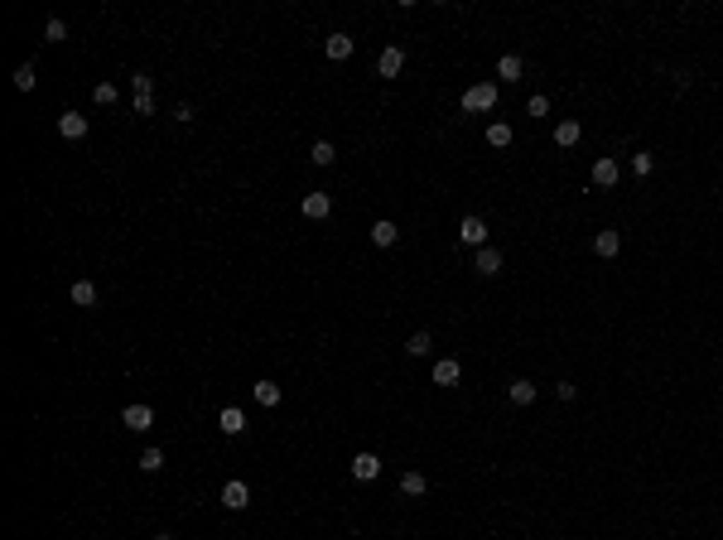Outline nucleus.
<instances>
[{
	"label": "nucleus",
	"instance_id": "obj_1",
	"mask_svg": "<svg viewBox=\"0 0 723 540\" xmlns=\"http://www.w3.org/2000/svg\"><path fill=\"white\" fill-rule=\"evenodd\" d=\"M497 107V82H473L463 92V111H492Z\"/></svg>",
	"mask_w": 723,
	"mask_h": 540
},
{
	"label": "nucleus",
	"instance_id": "obj_2",
	"mask_svg": "<svg viewBox=\"0 0 723 540\" xmlns=\"http://www.w3.org/2000/svg\"><path fill=\"white\" fill-rule=\"evenodd\" d=\"M121 425L135 430V434L155 430V410H150V405H126V410H121Z\"/></svg>",
	"mask_w": 723,
	"mask_h": 540
},
{
	"label": "nucleus",
	"instance_id": "obj_3",
	"mask_svg": "<svg viewBox=\"0 0 723 540\" xmlns=\"http://www.w3.org/2000/svg\"><path fill=\"white\" fill-rule=\"evenodd\" d=\"M352 478H357V483H372V478H381V459H376L372 449H362V454L352 459Z\"/></svg>",
	"mask_w": 723,
	"mask_h": 540
},
{
	"label": "nucleus",
	"instance_id": "obj_4",
	"mask_svg": "<svg viewBox=\"0 0 723 540\" xmlns=\"http://www.w3.org/2000/svg\"><path fill=\"white\" fill-rule=\"evenodd\" d=\"M458 237H463L468 246H478V251H482V246H487V222H482L478 213L463 217V222H458Z\"/></svg>",
	"mask_w": 723,
	"mask_h": 540
},
{
	"label": "nucleus",
	"instance_id": "obj_5",
	"mask_svg": "<svg viewBox=\"0 0 723 540\" xmlns=\"http://www.w3.org/2000/svg\"><path fill=\"white\" fill-rule=\"evenodd\" d=\"M299 213L309 217V222H319V217H328V213H333V198H328V193H304Z\"/></svg>",
	"mask_w": 723,
	"mask_h": 540
},
{
	"label": "nucleus",
	"instance_id": "obj_6",
	"mask_svg": "<svg viewBox=\"0 0 723 540\" xmlns=\"http://www.w3.org/2000/svg\"><path fill=\"white\" fill-rule=\"evenodd\" d=\"M246 502H251V487L241 483V478H232V483L222 487V507H227V512H241Z\"/></svg>",
	"mask_w": 723,
	"mask_h": 540
},
{
	"label": "nucleus",
	"instance_id": "obj_7",
	"mask_svg": "<svg viewBox=\"0 0 723 540\" xmlns=\"http://www.w3.org/2000/svg\"><path fill=\"white\" fill-rule=\"evenodd\" d=\"M58 135H63V140H82V135H87V116H82V111H63V116H58Z\"/></svg>",
	"mask_w": 723,
	"mask_h": 540
},
{
	"label": "nucleus",
	"instance_id": "obj_8",
	"mask_svg": "<svg viewBox=\"0 0 723 540\" xmlns=\"http://www.w3.org/2000/svg\"><path fill=\"white\" fill-rule=\"evenodd\" d=\"M401 68H405V54L391 44V49H381V58H376V73L381 78H401Z\"/></svg>",
	"mask_w": 723,
	"mask_h": 540
},
{
	"label": "nucleus",
	"instance_id": "obj_9",
	"mask_svg": "<svg viewBox=\"0 0 723 540\" xmlns=\"http://www.w3.org/2000/svg\"><path fill=\"white\" fill-rule=\"evenodd\" d=\"M617 179H622V169H617V160H613V155L593 164V184H598V189H613Z\"/></svg>",
	"mask_w": 723,
	"mask_h": 540
},
{
	"label": "nucleus",
	"instance_id": "obj_10",
	"mask_svg": "<svg viewBox=\"0 0 723 540\" xmlns=\"http://www.w3.org/2000/svg\"><path fill=\"white\" fill-rule=\"evenodd\" d=\"M593 251H598L603 261H613L617 251H622V232H613V227H608V232H598V237H593Z\"/></svg>",
	"mask_w": 723,
	"mask_h": 540
},
{
	"label": "nucleus",
	"instance_id": "obj_11",
	"mask_svg": "<svg viewBox=\"0 0 723 540\" xmlns=\"http://www.w3.org/2000/svg\"><path fill=\"white\" fill-rule=\"evenodd\" d=\"M458 381H463V367H458L454 357L434 362V386H458Z\"/></svg>",
	"mask_w": 723,
	"mask_h": 540
},
{
	"label": "nucleus",
	"instance_id": "obj_12",
	"mask_svg": "<svg viewBox=\"0 0 723 540\" xmlns=\"http://www.w3.org/2000/svg\"><path fill=\"white\" fill-rule=\"evenodd\" d=\"M579 140H584V126H579V121H560V126H555V145H560V150H574Z\"/></svg>",
	"mask_w": 723,
	"mask_h": 540
},
{
	"label": "nucleus",
	"instance_id": "obj_13",
	"mask_svg": "<svg viewBox=\"0 0 723 540\" xmlns=\"http://www.w3.org/2000/svg\"><path fill=\"white\" fill-rule=\"evenodd\" d=\"M217 425H222V434H227V439H237V434L246 430V410H237V405H227Z\"/></svg>",
	"mask_w": 723,
	"mask_h": 540
},
{
	"label": "nucleus",
	"instance_id": "obj_14",
	"mask_svg": "<svg viewBox=\"0 0 723 540\" xmlns=\"http://www.w3.org/2000/svg\"><path fill=\"white\" fill-rule=\"evenodd\" d=\"M507 401H511V405H536V386H531L526 377H516V381L507 386Z\"/></svg>",
	"mask_w": 723,
	"mask_h": 540
},
{
	"label": "nucleus",
	"instance_id": "obj_15",
	"mask_svg": "<svg viewBox=\"0 0 723 540\" xmlns=\"http://www.w3.org/2000/svg\"><path fill=\"white\" fill-rule=\"evenodd\" d=\"M372 242H376V246H396V242H401V227L381 217V222H372Z\"/></svg>",
	"mask_w": 723,
	"mask_h": 540
},
{
	"label": "nucleus",
	"instance_id": "obj_16",
	"mask_svg": "<svg viewBox=\"0 0 723 540\" xmlns=\"http://www.w3.org/2000/svg\"><path fill=\"white\" fill-rule=\"evenodd\" d=\"M68 299H73L78 309H92V304H97V285H92V280H78V285L68 290Z\"/></svg>",
	"mask_w": 723,
	"mask_h": 540
},
{
	"label": "nucleus",
	"instance_id": "obj_17",
	"mask_svg": "<svg viewBox=\"0 0 723 540\" xmlns=\"http://www.w3.org/2000/svg\"><path fill=\"white\" fill-rule=\"evenodd\" d=\"M323 54L333 58V63H343V58H352V39H348V34H333V39L323 44Z\"/></svg>",
	"mask_w": 723,
	"mask_h": 540
},
{
	"label": "nucleus",
	"instance_id": "obj_18",
	"mask_svg": "<svg viewBox=\"0 0 723 540\" xmlns=\"http://www.w3.org/2000/svg\"><path fill=\"white\" fill-rule=\"evenodd\" d=\"M473 266H478V275H497V270H502V251H492V246H482V251H478V261H473Z\"/></svg>",
	"mask_w": 723,
	"mask_h": 540
},
{
	"label": "nucleus",
	"instance_id": "obj_19",
	"mask_svg": "<svg viewBox=\"0 0 723 540\" xmlns=\"http://www.w3.org/2000/svg\"><path fill=\"white\" fill-rule=\"evenodd\" d=\"M521 73H526V63H521L516 54H507L502 63H497V78L502 82H521Z\"/></svg>",
	"mask_w": 723,
	"mask_h": 540
},
{
	"label": "nucleus",
	"instance_id": "obj_20",
	"mask_svg": "<svg viewBox=\"0 0 723 540\" xmlns=\"http://www.w3.org/2000/svg\"><path fill=\"white\" fill-rule=\"evenodd\" d=\"M487 145H492V150H507V145H511V126H507V121H492V126H487Z\"/></svg>",
	"mask_w": 723,
	"mask_h": 540
},
{
	"label": "nucleus",
	"instance_id": "obj_21",
	"mask_svg": "<svg viewBox=\"0 0 723 540\" xmlns=\"http://www.w3.org/2000/svg\"><path fill=\"white\" fill-rule=\"evenodd\" d=\"M309 160L319 164V169H328V164L338 160V150H333V140H314V150H309Z\"/></svg>",
	"mask_w": 723,
	"mask_h": 540
},
{
	"label": "nucleus",
	"instance_id": "obj_22",
	"mask_svg": "<svg viewBox=\"0 0 723 540\" xmlns=\"http://www.w3.org/2000/svg\"><path fill=\"white\" fill-rule=\"evenodd\" d=\"M401 492H405V497H425V492H429V478H425V473H405V478H401Z\"/></svg>",
	"mask_w": 723,
	"mask_h": 540
},
{
	"label": "nucleus",
	"instance_id": "obj_23",
	"mask_svg": "<svg viewBox=\"0 0 723 540\" xmlns=\"http://www.w3.org/2000/svg\"><path fill=\"white\" fill-rule=\"evenodd\" d=\"M251 396H256L261 405H280V386H275V381H256V386H251Z\"/></svg>",
	"mask_w": 723,
	"mask_h": 540
},
{
	"label": "nucleus",
	"instance_id": "obj_24",
	"mask_svg": "<svg viewBox=\"0 0 723 540\" xmlns=\"http://www.w3.org/2000/svg\"><path fill=\"white\" fill-rule=\"evenodd\" d=\"M429 348H434V338H429L425 328H420V333H410V343H405V352H410V357H425Z\"/></svg>",
	"mask_w": 723,
	"mask_h": 540
},
{
	"label": "nucleus",
	"instance_id": "obj_25",
	"mask_svg": "<svg viewBox=\"0 0 723 540\" xmlns=\"http://www.w3.org/2000/svg\"><path fill=\"white\" fill-rule=\"evenodd\" d=\"M116 97H121V92H116L111 82H97V87H92V102H97V107H116Z\"/></svg>",
	"mask_w": 723,
	"mask_h": 540
},
{
	"label": "nucleus",
	"instance_id": "obj_26",
	"mask_svg": "<svg viewBox=\"0 0 723 540\" xmlns=\"http://www.w3.org/2000/svg\"><path fill=\"white\" fill-rule=\"evenodd\" d=\"M34 82H39L34 78V63H20V68H15V87H20V92H34Z\"/></svg>",
	"mask_w": 723,
	"mask_h": 540
},
{
	"label": "nucleus",
	"instance_id": "obj_27",
	"mask_svg": "<svg viewBox=\"0 0 723 540\" xmlns=\"http://www.w3.org/2000/svg\"><path fill=\"white\" fill-rule=\"evenodd\" d=\"M140 468H145V473H160V468H164V449H145V454H140Z\"/></svg>",
	"mask_w": 723,
	"mask_h": 540
},
{
	"label": "nucleus",
	"instance_id": "obj_28",
	"mask_svg": "<svg viewBox=\"0 0 723 540\" xmlns=\"http://www.w3.org/2000/svg\"><path fill=\"white\" fill-rule=\"evenodd\" d=\"M44 39H49V44H63V39H68V25H63V20L54 15V20L44 25Z\"/></svg>",
	"mask_w": 723,
	"mask_h": 540
},
{
	"label": "nucleus",
	"instance_id": "obj_29",
	"mask_svg": "<svg viewBox=\"0 0 723 540\" xmlns=\"http://www.w3.org/2000/svg\"><path fill=\"white\" fill-rule=\"evenodd\" d=\"M651 169H656V155H646V150H637V155H632V174H642V179H646Z\"/></svg>",
	"mask_w": 723,
	"mask_h": 540
},
{
	"label": "nucleus",
	"instance_id": "obj_30",
	"mask_svg": "<svg viewBox=\"0 0 723 540\" xmlns=\"http://www.w3.org/2000/svg\"><path fill=\"white\" fill-rule=\"evenodd\" d=\"M131 87H135V97H145V92H155V78H150V73H135Z\"/></svg>",
	"mask_w": 723,
	"mask_h": 540
},
{
	"label": "nucleus",
	"instance_id": "obj_31",
	"mask_svg": "<svg viewBox=\"0 0 723 540\" xmlns=\"http://www.w3.org/2000/svg\"><path fill=\"white\" fill-rule=\"evenodd\" d=\"M135 116H155V92H145V97H135Z\"/></svg>",
	"mask_w": 723,
	"mask_h": 540
},
{
	"label": "nucleus",
	"instance_id": "obj_32",
	"mask_svg": "<svg viewBox=\"0 0 723 540\" xmlns=\"http://www.w3.org/2000/svg\"><path fill=\"white\" fill-rule=\"evenodd\" d=\"M555 396H560V401L569 405V401H574V396H579V386H569V381H560V386H555Z\"/></svg>",
	"mask_w": 723,
	"mask_h": 540
},
{
	"label": "nucleus",
	"instance_id": "obj_33",
	"mask_svg": "<svg viewBox=\"0 0 723 540\" xmlns=\"http://www.w3.org/2000/svg\"><path fill=\"white\" fill-rule=\"evenodd\" d=\"M526 111H531V116H545V111H550V102H545V97H531V107H526Z\"/></svg>",
	"mask_w": 723,
	"mask_h": 540
},
{
	"label": "nucleus",
	"instance_id": "obj_34",
	"mask_svg": "<svg viewBox=\"0 0 723 540\" xmlns=\"http://www.w3.org/2000/svg\"><path fill=\"white\" fill-rule=\"evenodd\" d=\"M174 121H184V126H188V121H193V107H188V102H179V107H174Z\"/></svg>",
	"mask_w": 723,
	"mask_h": 540
},
{
	"label": "nucleus",
	"instance_id": "obj_35",
	"mask_svg": "<svg viewBox=\"0 0 723 540\" xmlns=\"http://www.w3.org/2000/svg\"><path fill=\"white\" fill-rule=\"evenodd\" d=\"M155 540H174V536H169V531H160V536H155Z\"/></svg>",
	"mask_w": 723,
	"mask_h": 540
}]
</instances>
